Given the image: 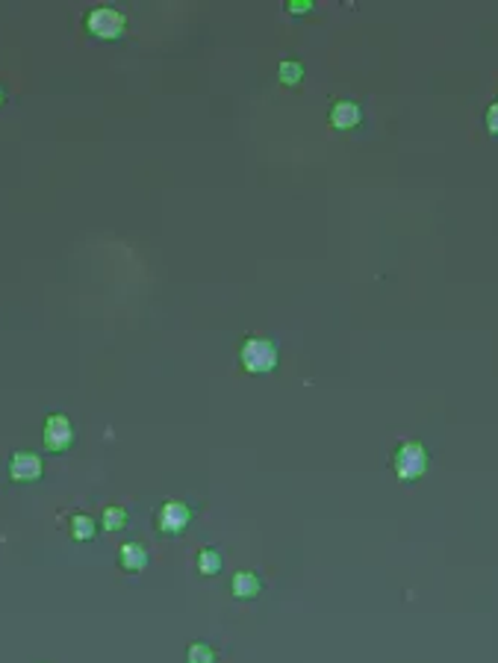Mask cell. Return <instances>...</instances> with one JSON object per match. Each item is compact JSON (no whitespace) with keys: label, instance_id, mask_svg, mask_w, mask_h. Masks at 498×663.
Listing matches in <instances>:
<instances>
[{"label":"cell","instance_id":"obj_1","mask_svg":"<svg viewBox=\"0 0 498 663\" xmlns=\"http://www.w3.org/2000/svg\"><path fill=\"white\" fill-rule=\"evenodd\" d=\"M240 363L248 375H268L277 368L280 351L272 340H266V336H248L240 345Z\"/></svg>","mask_w":498,"mask_h":663},{"label":"cell","instance_id":"obj_2","mask_svg":"<svg viewBox=\"0 0 498 663\" xmlns=\"http://www.w3.org/2000/svg\"><path fill=\"white\" fill-rule=\"evenodd\" d=\"M393 472L402 484H416L428 472V449L416 440H404L393 454Z\"/></svg>","mask_w":498,"mask_h":663},{"label":"cell","instance_id":"obj_3","mask_svg":"<svg viewBox=\"0 0 498 663\" xmlns=\"http://www.w3.org/2000/svg\"><path fill=\"white\" fill-rule=\"evenodd\" d=\"M86 30H89V36L101 39V41H115L124 36L127 18L124 13H118L115 6H95L86 13Z\"/></svg>","mask_w":498,"mask_h":663},{"label":"cell","instance_id":"obj_4","mask_svg":"<svg viewBox=\"0 0 498 663\" xmlns=\"http://www.w3.org/2000/svg\"><path fill=\"white\" fill-rule=\"evenodd\" d=\"M6 472L15 484H36L45 475V463L32 451H15L6 463Z\"/></svg>","mask_w":498,"mask_h":663},{"label":"cell","instance_id":"obj_5","mask_svg":"<svg viewBox=\"0 0 498 663\" xmlns=\"http://www.w3.org/2000/svg\"><path fill=\"white\" fill-rule=\"evenodd\" d=\"M189 522H192V510L183 502H166L157 510V528L166 537H180L189 528Z\"/></svg>","mask_w":498,"mask_h":663},{"label":"cell","instance_id":"obj_6","mask_svg":"<svg viewBox=\"0 0 498 663\" xmlns=\"http://www.w3.org/2000/svg\"><path fill=\"white\" fill-rule=\"evenodd\" d=\"M45 445L50 451H68L74 445V425L71 419L65 416V413H50V416L45 419Z\"/></svg>","mask_w":498,"mask_h":663},{"label":"cell","instance_id":"obj_7","mask_svg":"<svg viewBox=\"0 0 498 663\" xmlns=\"http://www.w3.org/2000/svg\"><path fill=\"white\" fill-rule=\"evenodd\" d=\"M328 122H330L333 130H357V127H360V122H363L360 104H354V101H337V104L330 106Z\"/></svg>","mask_w":498,"mask_h":663},{"label":"cell","instance_id":"obj_8","mask_svg":"<svg viewBox=\"0 0 498 663\" xmlns=\"http://www.w3.org/2000/svg\"><path fill=\"white\" fill-rule=\"evenodd\" d=\"M231 593L236 595V599H242V602L257 599V595L263 593V578H259V575L251 572V569L233 572V578H231Z\"/></svg>","mask_w":498,"mask_h":663},{"label":"cell","instance_id":"obj_9","mask_svg":"<svg viewBox=\"0 0 498 663\" xmlns=\"http://www.w3.org/2000/svg\"><path fill=\"white\" fill-rule=\"evenodd\" d=\"M150 563V554L142 542H124L122 549H118V567L124 572H142Z\"/></svg>","mask_w":498,"mask_h":663},{"label":"cell","instance_id":"obj_10","mask_svg":"<svg viewBox=\"0 0 498 663\" xmlns=\"http://www.w3.org/2000/svg\"><path fill=\"white\" fill-rule=\"evenodd\" d=\"M68 531H71V540L89 542V540H95V534H97V522H95L89 513H74V516L68 519Z\"/></svg>","mask_w":498,"mask_h":663},{"label":"cell","instance_id":"obj_11","mask_svg":"<svg viewBox=\"0 0 498 663\" xmlns=\"http://www.w3.org/2000/svg\"><path fill=\"white\" fill-rule=\"evenodd\" d=\"M195 567H198L201 575H207V578H213V575H219L222 567H224V558L219 549H204L198 551V558H195Z\"/></svg>","mask_w":498,"mask_h":663},{"label":"cell","instance_id":"obj_12","mask_svg":"<svg viewBox=\"0 0 498 663\" xmlns=\"http://www.w3.org/2000/svg\"><path fill=\"white\" fill-rule=\"evenodd\" d=\"M277 77L284 86H292V89H295V86L304 83V65H301L298 59H284L277 65Z\"/></svg>","mask_w":498,"mask_h":663},{"label":"cell","instance_id":"obj_13","mask_svg":"<svg viewBox=\"0 0 498 663\" xmlns=\"http://www.w3.org/2000/svg\"><path fill=\"white\" fill-rule=\"evenodd\" d=\"M101 525L106 528V531H124L127 528V510L124 507H118V504H113V507H106L104 513H101Z\"/></svg>","mask_w":498,"mask_h":663},{"label":"cell","instance_id":"obj_14","mask_svg":"<svg viewBox=\"0 0 498 663\" xmlns=\"http://www.w3.org/2000/svg\"><path fill=\"white\" fill-rule=\"evenodd\" d=\"M186 663H215V649L210 643H189L186 649Z\"/></svg>","mask_w":498,"mask_h":663},{"label":"cell","instance_id":"obj_15","mask_svg":"<svg viewBox=\"0 0 498 663\" xmlns=\"http://www.w3.org/2000/svg\"><path fill=\"white\" fill-rule=\"evenodd\" d=\"M484 124H486V133L498 139V101H493L486 106V115H484Z\"/></svg>","mask_w":498,"mask_h":663},{"label":"cell","instance_id":"obj_16","mask_svg":"<svg viewBox=\"0 0 498 663\" xmlns=\"http://www.w3.org/2000/svg\"><path fill=\"white\" fill-rule=\"evenodd\" d=\"M310 9H312V0H286L289 15H307Z\"/></svg>","mask_w":498,"mask_h":663},{"label":"cell","instance_id":"obj_17","mask_svg":"<svg viewBox=\"0 0 498 663\" xmlns=\"http://www.w3.org/2000/svg\"><path fill=\"white\" fill-rule=\"evenodd\" d=\"M4 101H6V89H4V83H0V106H4Z\"/></svg>","mask_w":498,"mask_h":663}]
</instances>
